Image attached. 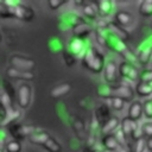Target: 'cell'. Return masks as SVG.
<instances>
[{"label": "cell", "mask_w": 152, "mask_h": 152, "mask_svg": "<svg viewBox=\"0 0 152 152\" xmlns=\"http://www.w3.org/2000/svg\"><path fill=\"white\" fill-rule=\"evenodd\" d=\"M83 152H95V150L93 147H90V146H87V147L83 148Z\"/></svg>", "instance_id": "cell-40"}, {"label": "cell", "mask_w": 152, "mask_h": 152, "mask_svg": "<svg viewBox=\"0 0 152 152\" xmlns=\"http://www.w3.org/2000/svg\"><path fill=\"white\" fill-rule=\"evenodd\" d=\"M6 75L11 78H14V80H21V81H32L33 80V72H27V71H21V70H18L13 66H8L6 70H5Z\"/></svg>", "instance_id": "cell-9"}, {"label": "cell", "mask_w": 152, "mask_h": 152, "mask_svg": "<svg viewBox=\"0 0 152 152\" xmlns=\"http://www.w3.org/2000/svg\"><path fill=\"white\" fill-rule=\"evenodd\" d=\"M2 84H4V93H6V94L13 100V102H14V100L17 99V93H15L14 87H13L12 83L8 82V81H4Z\"/></svg>", "instance_id": "cell-28"}, {"label": "cell", "mask_w": 152, "mask_h": 152, "mask_svg": "<svg viewBox=\"0 0 152 152\" xmlns=\"http://www.w3.org/2000/svg\"><path fill=\"white\" fill-rule=\"evenodd\" d=\"M151 53H152V46H145V48L140 49L139 53L137 55L138 63L141 64V65L148 64L150 58H151Z\"/></svg>", "instance_id": "cell-23"}, {"label": "cell", "mask_w": 152, "mask_h": 152, "mask_svg": "<svg viewBox=\"0 0 152 152\" xmlns=\"http://www.w3.org/2000/svg\"><path fill=\"white\" fill-rule=\"evenodd\" d=\"M132 21H133V15L128 11H118L114 15V23H116L122 27H126Z\"/></svg>", "instance_id": "cell-14"}, {"label": "cell", "mask_w": 152, "mask_h": 152, "mask_svg": "<svg viewBox=\"0 0 152 152\" xmlns=\"http://www.w3.org/2000/svg\"><path fill=\"white\" fill-rule=\"evenodd\" d=\"M142 132H144V137L146 135L147 138L152 137V122H145L142 125Z\"/></svg>", "instance_id": "cell-36"}, {"label": "cell", "mask_w": 152, "mask_h": 152, "mask_svg": "<svg viewBox=\"0 0 152 152\" xmlns=\"http://www.w3.org/2000/svg\"><path fill=\"white\" fill-rule=\"evenodd\" d=\"M146 148L152 152V137L146 139Z\"/></svg>", "instance_id": "cell-39"}, {"label": "cell", "mask_w": 152, "mask_h": 152, "mask_svg": "<svg viewBox=\"0 0 152 152\" xmlns=\"http://www.w3.org/2000/svg\"><path fill=\"white\" fill-rule=\"evenodd\" d=\"M1 40H2V34H1V31H0V43H1Z\"/></svg>", "instance_id": "cell-42"}, {"label": "cell", "mask_w": 152, "mask_h": 152, "mask_svg": "<svg viewBox=\"0 0 152 152\" xmlns=\"http://www.w3.org/2000/svg\"><path fill=\"white\" fill-rule=\"evenodd\" d=\"M82 13L84 14V17H87L88 19H91V20H96L97 15H99V12H97V8L95 6V2H86L83 6H82Z\"/></svg>", "instance_id": "cell-17"}, {"label": "cell", "mask_w": 152, "mask_h": 152, "mask_svg": "<svg viewBox=\"0 0 152 152\" xmlns=\"http://www.w3.org/2000/svg\"><path fill=\"white\" fill-rule=\"evenodd\" d=\"M51 135L46 132V131H38V132H36L34 134H32L31 137H28V139H30V141L32 142V144H36V145H44L48 140H49V138H50Z\"/></svg>", "instance_id": "cell-20"}, {"label": "cell", "mask_w": 152, "mask_h": 152, "mask_svg": "<svg viewBox=\"0 0 152 152\" xmlns=\"http://www.w3.org/2000/svg\"><path fill=\"white\" fill-rule=\"evenodd\" d=\"M150 71H151V75H152V69H150Z\"/></svg>", "instance_id": "cell-43"}, {"label": "cell", "mask_w": 152, "mask_h": 152, "mask_svg": "<svg viewBox=\"0 0 152 152\" xmlns=\"http://www.w3.org/2000/svg\"><path fill=\"white\" fill-rule=\"evenodd\" d=\"M108 106L110 108L115 109V110H121L124 108V106H125V101L121 100V99H118V97H110Z\"/></svg>", "instance_id": "cell-29"}, {"label": "cell", "mask_w": 152, "mask_h": 152, "mask_svg": "<svg viewBox=\"0 0 152 152\" xmlns=\"http://www.w3.org/2000/svg\"><path fill=\"white\" fill-rule=\"evenodd\" d=\"M82 64L93 72H100L104 68L103 55L96 48H88L84 56L82 57Z\"/></svg>", "instance_id": "cell-1"}, {"label": "cell", "mask_w": 152, "mask_h": 152, "mask_svg": "<svg viewBox=\"0 0 152 152\" xmlns=\"http://www.w3.org/2000/svg\"><path fill=\"white\" fill-rule=\"evenodd\" d=\"M62 1H59V0H49L48 1V5H49V7L51 8V10H57L59 6H62Z\"/></svg>", "instance_id": "cell-37"}, {"label": "cell", "mask_w": 152, "mask_h": 152, "mask_svg": "<svg viewBox=\"0 0 152 152\" xmlns=\"http://www.w3.org/2000/svg\"><path fill=\"white\" fill-rule=\"evenodd\" d=\"M118 68H119L120 77L126 80L127 84H128V82H137L140 78L139 77V71H138V69L135 68L134 64H131L128 62H122V63H120V65Z\"/></svg>", "instance_id": "cell-4"}, {"label": "cell", "mask_w": 152, "mask_h": 152, "mask_svg": "<svg viewBox=\"0 0 152 152\" xmlns=\"http://www.w3.org/2000/svg\"><path fill=\"white\" fill-rule=\"evenodd\" d=\"M86 45H84V42L83 39H78V38H74L71 39V42L69 43V51L71 53H74L76 57H80V55L83 57L84 53H86Z\"/></svg>", "instance_id": "cell-10"}, {"label": "cell", "mask_w": 152, "mask_h": 152, "mask_svg": "<svg viewBox=\"0 0 152 152\" xmlns=\"http://www.w3.org/2000/svg\"><path fill=\"white\" fill-rule=\"evenodd\" d=\"M2 120H4V118L0 115V125H1V122H2Z\"/></svg>", "instance_id": "cell-41"}, {"label": "cell", "mask_w": 152, "mask_h": 152, "mask_svg": "<svg viewBox=\"0 0 152 152\" xmlns=\"http://www.w3.org/2000/svg\"><path fill=\"white\" fill-rule=\"evenodd\" d=\"M8 8L11 11L13 18H17V19H20V20H25V21H31L34 18V11L31 7L25 6V5L20 4V2H18L15 6L8 7Z\"/></svg>", "instance_id": "cell-6"}, {"label": "cell", "mask_w": 152, "mask_h": 152, "mask_svg": "<svg viewBox=\"0 0 152 152\" xmlns=\"http://www.w3.org/2000/svg\"><path fill=\"white\" fill-rule=\"evenodd\" d=\"M90 31H91V27L86 23H78L72 28V33H74L75 38H78V39L86 38L90 33Z\"/></svg>", "instance_id": "cell-15"}, {"label": "cell", "mask_w": 152, "mask_h": 152, "mask_svg": "<svg viewBox=\"0 0 152 152\" xmlns=\"http://www.w3.org/2000/svg\"><path fill=\"white\" fill-rule=\"evenodd\" d=\"M146 150V140L144 138L135 141V152H144Z\"/></svg>", "instance_id": "cell-35"}, {"label": "cell", "mask_w": 152, "mask_h": 152, "mask_svg": "<svg viewBox=\"0 0 152 152\" xmlns=\"http://www.w3.org/2000/svg\"><path fill=\"white\" fill-rule=\"evenodd\" d=\"M137 121H133V120H131L128 116H126V118H124L122 120H121V122H120V129L124 132V134L127 137V135H132V133H133V131L135 129V127H137Z\"/></svg>", "instance_id": "cell-16"}, {"label": "cell", "mask_w": 152, "mask_h": 152, "mask_svg": "<svg viewBox=\"0 0 152 152\" xmlns=\"http://www.w3.org/2000/svg\"><path fill=\"white\" fill-rule=\"evenodd\" d=\"M10 63H11V66H13L18 70H21V71H27V72H32V70L36 65V62L32 58L25 57V56H19V55L12 56L10 59Z\"/></svg>", "instance_id": "cell-5"}, {"label": "cell", "mask_w": 152, "mask_h": 152, "mask_svg": "<svg viewBox=\"0 0 152 152\" xmlns=\"http://www.w3.org/2000/svg\"><path fill=\"white\" fill-rule=\"evenodd\" d=\"M102 145L104 146V150L110 151V152H114L120 144L118 142V140L115 139V137L113 134H109V135H103V138H102Z\"/></svg>", "instance_id": "cell-22"}, {"label": "cell", "mask_w": 152, "mask_h": 152, "mask_svg": "<svg viewBox=\"0 0 152 152\" xmlns=\"http://www.w3.org/2000/svg\"><path fill=\"white\" fill-rule=\"evenodd\" d=\"M18 106L20 108H27L31 104L32 101V88L28 83H21L18 87L17 90V99H15Z\"/></svg>", "instance_id": "cell-3"}, {"label": "cell", "mask_w": 152, "mask_h": 152, "mask_svg": "<svg viewBox=\"0 0 152 152\" xmlns=\"http://www.w3.org/2000/svg\"><path fill=\"white\" fill-rule=\"evenodd\" d=\"M5 150H6V152H20L21 151V144L17 139L7 141L5 145Z\"/></svg>", "instance_id": "cell-27"}, {"label": "cell", "mask_w": 152, "mask_h": 152, "mask_svg": "<svg viewBox=\"0 0 152 152\" xmlns=\"http://www.w3.org/2000/svg\"><path fill=\"white\" fill-rule=\"evenodd\" d=\"M114 137H115V139L118 140V142L120 144V145H124V146H127V142H126V135L124 134V132L120 129V127L114 132V134H113Z\"/></svg>", "instance_id": "cell-31"}, {"label": "cell", "mask_w": 152, "mask_h": 152, "mask_svg": "<svg viewBox=\"0 0 152 152\" xmlns=\"http://www.w3.org/2000/svg\"><path fill=\"white\" fill-rule=\"evenodd\" d=\"M63 59H64V62H65V64H66L68 66H71V65H74L75 62H76V56H75L74 53H71V52L68 50V51H64V52H63Z\"/></svg>", "instance_id": "cell-30"}, {"label": "cell", "mask_w": 152, "mask_h": 152, "mask_svg": "<svg viewBox=\"0 0 152 152\" xmlns=\"http://www.w3.org/2000/svg\"><path fill=\"white\" fill-rule=\"evenodd\" d=\"M20 118V110L15 109V108H12L10 110H7V114L6 116L4 118L2 122H1V126H12L13 124H17V120Z\"/></svg>", "instance_id": "cell-19"}, {"label": "cell", "mask_w": 152, "mask_h": 152, "mask_svg": "<svg viewBox=\"0 0 152 152\" xmlns=\"http://www.w3.org/2000/svg\"><path fill=\"white\" fill-rule=\"evenodd\" d=\"M107 32L109 34H112L113 37L122 40V42H126L129 39V33L127 32V30L120 25H118L114 21H109L108 24V27H107Z\"/></svg>", "instance_id": "cell-7"}, {"label": "cell", "mask_w": 152, "mask_h": 152, "mask_svg": "<svg viewBox=\"0 0 152 152\" xmlns=\"http://www.w3.org/2000/svg\"><path fill=\"white\" fill-rule=\"evenodd\" d=\"M0 18H13L10 8L4 2H0Z\"/></svg>", "instance_id": "cell-32"}, {"label": "cell", "mask_w": 152, "mask_h": 152, "mask_svg": "<svg viewBox=\"0 0 152 152\" xmlns=\"http://www.w3.org/2000/svg\"><path fill=\"white\" fill-rule=\"evenodd\" d=\"M95 6H96V8H97L99 14H100L102 18H106V17L110 13V11H112V8H113V4H112L110 1H106V0L95 2Z\"/></svg>", "instance_id": "cell-24"}, {"label": "cell", "mask_w": 152, "mask_h": 152, "mask_svg": "<svg viewBox=\"0 0 152 152\" xmlns=\"http://www.w3.org/2000/svg\"><path fill=\"white\" fill-rule=\"evenodd\" d=\"M135 91L138 93L139 96H142V97L150 96V95H152V83L139 81L135 84Z\"/></svg>", "instance_id": "cell-21"}, {"label": "cell", "mask_w": 152, "mask_h": 152, "mask_svg": "<svg viewBox=\"0 0 152 152\" xmlns=\"http://www.w3.org/2000/svg\"><path fill=\"white\" fill-rule=\"evenodd\" d=\"M70 90H71V86H70L69 83H61V84H58V86H56L55 88L51 89L50 95H51V97L58 99V97H61V96L66 95Z\"/></svg>", "instance_id": "cell-18"}, {"label": "cell", "mask_w": 152, "mask_h": 152, "mask_svg": "<svg viewBox=\"0 0 152 152\" xmlns=\"http://www.w3.org/2000/svg\"><path fill=\"white\" fill-rule=\"evenodd\" d=\"M114 152H128V148H127V146L119 145V146H118V148H116Z\"/></svg>", "instance_id": "cell-38"}, {"label": "cell", "mask_w": 152, "mask_h": 152, "mask_svg": "<svg viewBox=\"0 0 152 152\" xmlns=\"http://www.w3.org/2000/svg\"><path fill=\"white\" fill-rule=\"evenodd\" d=\"M43 147L49 152H61L62 151V145L52 137L49 138V140L43 145Z\"/></svg>", "instance_id": "cell-25"}, {"label": "cell", "mask_w": 152, "mask_h": 152, "mask_svg": "<svg viewBox=\"0 0 152 152\" xmlns=\"http://www.w3.org/2000/svg\"><path fill=\"white\" fill-rule=\"evenodd\" d=\"M139 12L145 17L152 15V0H144L139 5Z\"/></svg>", "instance_id": "cell-26"}, {"label": "cell", "mask_w": 152, "mask_h": 152, "mask_svg": "<svg viewBox=\"0 0 152 152\" xmlns=\"http://www.w3.org/2000/svg\"><path fill=\"white\" fill-rule=\"evenodd\" d=\"M144 113V107H142V103L139 102V101H133L129 107H128V118L133 121H137L141 118Z\"/></svg>", "instance_id": "cell-11"}, {"label": "cell", "mask_w": 152, "mask_h": 152, "mask_svg": "<svg viewBox=\"0 0 152 152\" xmlns=\"http://www.w3.org/2000/svg\"><path fill=\"white\" fill-rule=\"evenodd\" d=\"M132 138L137 141V140H139V139H141V138H144V132H142V125H137V127H135V129L133 131V133H132Z\"/></svg>", "instance_id": "cell-33"}, {"label": "cell", "mask_w": 152, "mask_h": 152, "mask_svg": "<svg viewBox=\"0 0 152 152\" xmlns=\"http://www.w3.org/2000/svg\"><path fill=\"white\" fill-rule=\"evenodd\" d=\"M118 75H119V68L115 64V62H113V61L107 62L103 68V76H104L106 82L115 83L118 81Z\"/></svg>", "instance_id": "cell-8"}, {"label": "cell", "mask_w": 152, "mask_h": 152, "mask_svg": "<svg viewBox=\"0 0 152 152\" xmlns=\"http://www.w3.org/2000/svg\"><path fill=\"white\" fill-rule=\"evenodd\" d=\"M112 118V115H110V109H109V106H107V104H102V106H100L97 109H96V112H95V120L97 121V124L99 125H103L107 120H109Z\"/></svg>", "instance_id": "cell-12"}, {"label": "cell", "mask_w": 152, "mask_h": 152, "mask_svg": "<svg viewBox=\"0 0 152 152\" xmlns=\"http://www.w3.org/2000/svg\"><path fill=\"white\" fill-rule=\"evenodd\" d=\"M144 113L147 118H152V99H148L144 104Z\"/></svg>", "instance_id": "cell-34"}, {"label": "cell", "mask_w": 152, "mask_h": 152, "mask_svg": "<svg viewBox=\"0 0 152 152\" xmlns=\"http://www.w3.org/2000/svg\"><path fill=\"white\" fill-rule=\"evenodd\" d=\"M134 96V91L131 86L126 83H118V84H109V99L118 97L126 101H131Z\"/></svg>", "instance_id": "cell-2"}, {"label": "cell", "mask_w": 152, "mask_h": 152, "mask_svg": "<svg viewBox=\"0 0 152 152\" xmlns=\"http://www.w3.org/2000/svg\"><path fill=\"white\" fill-rule=\"evenodd\" d=\"M120 121L116 116H112L109 120H107L102 126H101V133L103 135H109L112 133H114L118 128H119Z\"/></svg>", "instance_id": "cell-13"}]
</instances>
